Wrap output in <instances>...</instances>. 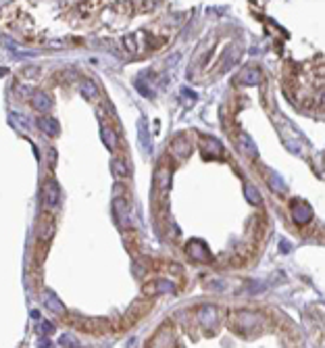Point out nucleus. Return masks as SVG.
Listing matches in <instances>:
<instances>
[{
    "label": "nucleus",
    "instance_id": "obj_14",
    "mask_svg": "<svg viewBox=\"0 0 325 348\" xmlns=\"http://www.w3.org/2000/svg\"><path fill=\"white\" fill-rule=\"evenodd\" d=\"M111 171H113V176H115L117 180H125V178L129 176V167H127V163H125L123 159H113Z\"/></svg>",
    "mask_w": 325,
    "mask_h": 348
},
{
    "label": "nucleus",
    "instance_id": "obj_13",
    "mask_svg": "<svg viewBox=\"0 0 325 348\" xmlns=\"http://www.w3.org/2000/svg\"><path fill=\"white\" fill-rule=\"evenodd\" d=\"M259 79H261V71H259V69H254V67L244 69V71L238 75V81H242V83H246V85L259 83Z\"/></svg>",
    "mask_w": 325,
    "mask_h": 348
},
{
    "label": "nucleus",
    "instance_id": "obj_2",
    "mask_svg": "<svg viewBox=\"0 0 325 348\" xmlns=\"http://www.w3.org/2000/svg\"><path fill=\"white\" fill-rule=\"evenodd\" d=\"M75 325L85 334H105L109 329V321L105 319H77Z\"/></svg>",
    "mask_w": 325,
    "mask_h": 348
},
{
    "label": "nucleus",
    "instance_id": "obj_8",
    "mask_svg": "<svg viewBox=\"0 0 325 348\" xmlns=\"http://www.w3.org/2000/svg\"><path fill=\"white\" fill-rule=\"evenodd\" d=\"M31 107L40 113H46V111H50V107H53V98H50L46 92H36L31 96Z\"/></svg>",
    "mask_w": 325,
    "mask_h": 348
},
{
    "label": "nucleus",
    "instance_id": "obj_20",
    "mask_svg": "<svg viewBox=\"0 0 325 348\" xmlns=\"http://www.w3.org/2000/svg\"><path fill=\"white\" fill-rule=\"evenodd\" d=\"M246 196H248V200L250 202H259L261 200V194H259V190H256L254 186H250V184H246Z\"/></svg>",
    "mask_w": 325,
    "mask_h": 348
},
{
    "label": "nucleus",
    "instance_id": "obj_10",
    "mask_svg": "<svg viewBox=\"0 0 325 348\" xmlns=\"http://www.w3.org/2000/svg\"><path fill=\"white\" fill-rule=\"evenodd\" d=\"M188 254H190L194 260H209L207 246H204L202 242H198V240H192L190 244H188Z\"/></svg>",
    "mask_w": 325,
    "mask_h": 348
},
{
    "label": "nucleus",
    "instance_id": "obj_12",
    "mask_svg": "<svg viewBox=\"0 0 325 348\" xmlns=\"http://www.w3.org/2000/svg\"><path fill=\"white\" fill-rule=\"evenodd\" d=\"M161 292H173V284L171 282H155V284L144 286L146 296H155V294H161Z\"/></svg>",
    "mask_w": 325,
    "mask_h": 348
},
{
    "label": "nucleus",
    "instance_id": "obj_21",
    "mask_svg": "<svg viewBox=\"0 0 325 348\" xmlns=\"http://www.w3.org/2000/svg\"><path fill=\"white\" fill-rule=\"evenodd\" d=\"M55 159H57V154H55V148H50V150H48V163H50V167H55V163H57Z\"/></svg>",
    "mask_w": 325,
    "mask_h": 348
},
{
    "label": "nucleus",
    "instance_id": "obj_11",
    "mask_svg": "<svg viewBox=\"0 0 325 348\" xmlns=\"http://www.w3.org/2000/svg\"><path fill=\"white\" fill-rule=\"evenodd\" d=\"M53 234H55V221L53 219H44V221H40V228H38V240L40 242H50V238H53Z\"/></svg>",
    "mask_w": 325,
    "mask_h": 348
},
{
    "label": "nucleus",
    "instance_id": "obj_15",
    "mask_svg": "<svg viewBox=\"0 0 325 348\" xmlns=\"http://www.w3.org/2000/svg\"><path fill=\"white\" fill-rule=\"evenodd\" d=\"M44 302H46V307L53 311V313H65V307H63V302L55 296L53 292H46L44 294Z\"/></svg>",
    "mask_w": 325,
    "mask_h": 348
},
{
    "label": "nucleus",
    "instance_id": "obj_4",
    "mask_svg": "<svg viewBox=\"0 0 325 348\" xmlns=\"http://www.w3.org/2000/svg\"><path fill=\"white\" fill-rule=\"evenodd\" d=\"M202 154L207 161H213V159H221L223 156V148H221L219 140H215V138H202Z\"/></svg>",
    "mask_w": 325,
    "mask_h": 348
},
{
    "label": "nucleus",
    "instance_id": "obj_16",
    "mask_svg": "<svg viewBox=\"0 0 325 348\" xmlns=\"http://www.w3.org/2000/svg\"><path fill=\"white\" fill-rule=\"evenodd\" d=\"M240 148H242V152L244 154H248V156H256V146H254V142L250 140V138L246 136V134H240Z\"/></svg>",
    "mask_w": 325,
    "mask_h": 348
},
{
    "label": "nucleus",
    "instance_id": "obj_17",
    "mask_svg": "<svg viewBox=\"0 0 325 348\" xmlns=\"http://www.w3.org/2000/svg\"><path fill=\"white\" fill-rule=\"evenodd\" d=\"M79 88H81V94L85 98H96L98 96V88H96V83L92 79H83Z\"/></svg>",
    "mask_w": 325,
    "mask_h": 348
},
{
    "label": "nucleus",
    "instance_id": "obj_1",
    "mask_svg": "<svg viewBox=\"0 0 325 348\" xmlns=\"http://www.w3.org/2000/svg\"><path fill=\"white\" fill-rule=\"evenodd\" d=\"M165 40L167 38L157 40L155 36H150L148 31H135V33H131V36L123 38V46H125L127 52H133V55H144V52L155 50L157 46L165 44Z\"/></svg>",
    "mask_w": 325,
    "mask_h": 348
},
{
    "label": "nucleus",
    "instance_id": "obj_5",
    "mask_svg": "<svg viewBox=\"0 0 325 348\" xmlns=\"http://www.w3.org/2000/svg\"><path fill=\"white\" fill-rule=\"evenodd\" d=\"M292 219L296 221V223H306V221H311V215H313V211H311V206L306 204L304 200H292Z\"/></svg>",
    "mask_w": 325,
    "mask_h": 348
},
{
    "label": "nucleus",
    "instance_id": "obj_6",
    "mask_svg": "<svg viewBox=\"0 0 325 348\" xmlns=\"http://www.w3.org/2000/svg\"><path fill=\"white\" fill-rule=\"evenodd\" d=\"M190 138L188 136H177L173 142H171V152H173L177 159H185L188 154H190Z\"/></svg>",
    "mask_w": 325,
    "mask_h": 348
},
{
    "label": "nucleus",
    "instance_id": "obj_3",
    "mask_svg": "<svg viewBox=\"0 0 325 348\" xmlns=\"http://www.w3.org/2000/svg\"><path fill=\"white\" fill-rule=\"evenodd\" d=\"M42 202L44 206H57L59 204V186L55 180H46L42 186Z\"/></svg>",
    "mask_w": 325,
    "mask_h": 348
},
{
    "label": "nucleus",
    "instance_id": "obj_9",
    "mask_svg": "<svg viewBox=\"0 0 325 348\" xmlns=\"http://www.w3.org/2000/svg\"><path fill=\"white\" fill-rule=\"evenodd\" d=\"M38 127L40 132H44L46 136H57L59 134V123L55 117H48V115H42L38 117Z\"/></svg>",
    "mask_w": 325,
    "mask_h": 348
},
{
    "label": "nucleus",
    "instance_id": "obj_19",
    "mask_svg": "<svg viewBox=\"0 0 325 348\" xmlns=\"http://www.w3.org/2000/svg\"><path fill=\"white\" fill-rule=\"evenodd\" d=\"M269 176V186L271 190H275L277 194H286V184L280 180V176H275V173H267Z\"/></svg>",
    "mask_w": 325,
    "mask_h": 348
},
{
    "label": "nucleus",
    "instance_id": "obj_7",
    "mask_svg": "<svg viewBox=\"0 0 325 348\" xmlns=\"http://www.w3.org/2000/svg\"><path fill=\"white\" fill-rule=\"evenodd\" d=\"M171 167L169 165H161L159 169H157V176H155V180H157V188L161 190V192L165 194L167 190H169V186H171Z\"/></svg>",
    "mask_w": 325,
    "mask_h": 348
},
{
    "label": "nucleus",
    "instance_id": "obj_18",
    "mask_svg": "<svg viewBox=\"0 0 325 348\" xmlns=\"http://www.w3.org/2000/svg\"><path fill=\"white\" fill-rule=\"evenodd\" d=\"M102 140L107 142V146H109L111 150L117 148V136H115V132H113L109 125H102Z\"/></svg>",
    "mask_w": 325,
    "mask_h": 348
}]
</instances>
